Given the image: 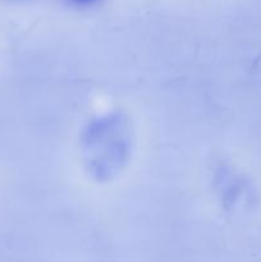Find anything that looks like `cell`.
<instances>
[{"label":"cell","mask_w":261,"mask_h":262,"mask_svg":"<svg viewBox=\"0 0 261 262\" xmlns=\"http://www.w3.org/2000/svg\"><path fill=\"white\" fill-rule=\"evenodd\" d=\"M78 2H89V0H78Z\"/></svg>","instance_id":"6da1fadb"}]
</instances>
